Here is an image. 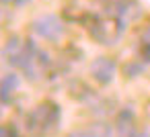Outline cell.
I'll list each match as a JSON object with an SVG mask.
<instances>
[{
  "mask_svg": "<svg viewBox=\"0 0 150 137\" xmlns=\"http://www.w3.org/2000/svg\"><path fill=\"white\" fill-rule=\"evenodd\" d=\"M60 121V108L54 102H41L37 104L25 119V127L33 135H43L50 133Z\"/></svg>",
  "mask_w": 150,
  "mask_h": 137,
  "instance_id": "2",
  "label": "cell"
},
{
  "mask_svg": "<svg viewBox=\"0 0 150 137\" xmlns=\"http://www.w3.org/2000/svg\"><path fill=\"white\" fill-rule=\"evenodd\" d=\"M4 57L11 66L23 70L25 74H29L31 78H37L43 70H45V55L31 43V41H23L19 37L11 39L4 47Z\"/></svg>",
  "mask_w": 150,
  "mask_h": 137,
  "instance_id": "1",
  "label": "cell"
},
{
  "mask_svg": "<svg viewBox=\"0 0 150 137\" xmlns=\"http://www.w3.org/2000/svg\"><path fill=\"white\" fill-rule=\"evenodd\" d=\"M31 29L35 35H39L41 39H47V41H58L64 35V25L56 15H43V17L35 19Z\"/></svg>",
  "mask_w": 150,
  "mask_h": 137,
  "instance_id": "4",
  "label": "cell"
},
{
  "mask_svg": "<svg viewBox=\"0 0 150 137\" xmlns=\"http://www.w3.org/2000/svg\"><path fill=\"white\" fill-rule=\"evenodd\" d=\"M91 37L97 39L103 45H113L117 41V37L121 35V21L113 15V17H97L93 21V25L88 27Z\"/></svg>",
  "mask_w": 150,
  "mask_h": 137,
  "instance_id": "3",
  "label": "cell"
},
{
  "mask_svg": "<svg viewBox=\"0 0 150 137\" xmlns=\"http://www.w3.org/2000/svg\"><path fill=\"white\" fill-rule=\"evenodd\" d=\"M140 55L146 59V62H150V29L144 33V37H142V45H140Z\"/></svg>",
  "mask_w": 150,
  "mask_h": 137,
  "instance_id": "6",
  "label": "cell"
},
{
  "mask_svg": "<svg viewBox=\"0 0 150 137\" xmlns=\"http://www.w3.org/2000/svg\"><path fill=\"white\" fill-rule=\"evenodd\" d=\"M91 74L99 84H109L115 78V62L111 57H97L91 64Z\"/></svg>",
  "mask_w": 150,
  "mask_h": 137,
  "instance_id": "5",
  "label": "cell"
},
{
  "mask_svg": "<svg viewBox=\"0 0 150 137\" xmlns=\"http://www.w3.org/2000/svg\"><path fill=\"white\" fill-rule=\"evenodd\" d=\"M0 137H21V135H19V131H17L15 127L2 125V127H0Z\"/></svg>",
  "mask_w": 150,
  "mask_h": 137,
  "instance_id": "7",
  "label": "cell"
}]
</instances>
